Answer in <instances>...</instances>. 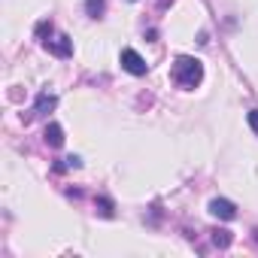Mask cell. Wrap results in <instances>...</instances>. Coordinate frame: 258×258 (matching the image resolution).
<instances>
[{
  "instance_id": "obj_1",
  "label": "cell",
  "mask_w": 258,
  "mask_h": 258,
  "mask_svg": "<svg viewBox=\"0 0 258 258\" xmlns=\"http://www.w3.org/2000/svg\"><path fill=\"white\" fill-rule=\"evenodd\" d=\"M170 79H173L179 88H195V85H201V79H204V67H201V61H198V58L179 55V58L173 61Z\"/></svg>"
},
{
  "instance_id": "obj_2",
  "label": "cell",
  "mask_w": 258,
  "mask_h": 258,
  "mask_svg": "<svg viewBox=\"0 0 258 258\" xmlns=\"http://www.w3.org/2000/svg\"><path fill=\"white\" fill-rule=\"evenodd\" d=\"M37 37H40V43L52 55H58V58H70L73 55V40L64 37V34H55V25L52 22H40L37 25Z\"/></svg>"
},
{
  "instance_id": "obj_3",
  "label": "cell",
  "mask_w": 258,
  "mask_h": 258,
  "mask_svg": "<svg viewBox=\"0 0 258 258\" xmlns=\"http://www.w3.org/2000/svg\"><path fill=\"white\" fill-rule=\"evenodd\" d=\"M121 67H124L127 73H134V76H146V70H149V64H146L134 49H121Z\"/></svg>"
},
{
  "instance_id": "obj_4",
  "label": "cell",
  "mask_w": 258,
  "mask_h": 258,
  "mask_svg": "<svg viewBox=\"0 0 258 258\" xmlns=\"http://www.w3.org/2000/svg\"><path fill=\"white\" fill-rule=\"evenodd\" d=\"M210 213H213L216 219H222V222L237 219V207H234L231 201H225V198H213V201H210Z\"/></svg>"
},
{
  "instance_id": "obj_5",
  "label": "cell",
  "mask_w": 258,
  "mask_h": 258,
  "mask_svg": "<svg viewBox=\"0 0 258 258\" xmlns=\"http://www.w3.org/2000/svg\"><path fill=\"white\" fill-rule=\"evenodd\" d=\"M55 106H58V97H55L52 91H40V97H37V103H34V115H49Z\"/></svg>"
},
{
  "instance_id": "obj_6",
  "label": "cell",
  "mask_w": 258,
  "mask_h": 258,
  "mask_svg": "<svg viewBox=\"0 0 258 258\" xmlns=\"http://www.w3.org/2000/svg\"><path fill=\"white\" fill-rule=\"evenodd\" d=\"M46 143H49L52 149H61V146H64V127H61L58 121H49V124H46Z\"/></svg>"
},
{
  "instance_id": "obj_7",
  "label": "cell",
  "mask_w": 258,
  "mask_h": 258,
  "mask_svg": "<svg viewBox=\"0 0 258 258\" xmlns=\"http://www.w3.org/2000/svg\"><path fill=\"white\" fill-rule=\"evenodd\" d=\"M85 10H88L91 19H100L103 10H106V0H85Z\"/></svg>"
},
{
  "instance_id": "obj_8",
  "label": "cell",
  "mask_w": 258,
  "mask_h": 258,
  "mask_svg": "<svg viewBox=\"0 0 258 258\" xmlns=\"http://www.w3.org/2000/svg\"><path fill=\"white\" fill-rule=\"evenodd\" d=\"M231 240H234V237H231V231H216V234H213V243H216L219 249H228V246H231Z\"/></svg>"
},
{
  "instance_id": "obj_9",
  "label": "cell",
  "mask_w": 258,
  "mask_h": 258,
  "mask_svg": "<svg viewBox=\"0 0 258 258\" xmlns=\"http://www.w3.org/2000/svg\"><path fill=\"white\" fill-rule=\"evenodd\" d=\"M100 216H106V219L112 216V204H109L106 198H100Z\"/></svg>"
},
{
  "instance_id": "obj_10",
  "label": "cell",
  "mask_w": 258,
  "mask_h": 258,
  "mask_svg": "<svg viewBox=\"0 0 258 258\" xmlns=\"http://www.w3.org/2000/svg\"><path fill=\"white\" fill-rule=\"evenodd\" d=\"M246 121H249V124H252V131H255V134H258V112H255V109H252V112H249V115H246Z\"/></svg>"
}]
</instances>
